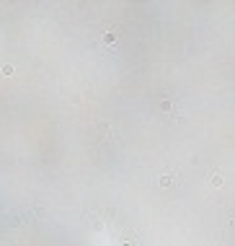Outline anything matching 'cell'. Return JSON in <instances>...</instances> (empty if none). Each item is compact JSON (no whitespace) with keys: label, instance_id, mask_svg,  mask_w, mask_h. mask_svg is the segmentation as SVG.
I'll use <instances>...</instances> for the list:
<instances>
[{"label":"cell","instance_id":"obj_4","mask_svg":"<svg viewBox=\"0 0 235 246\" xmlns=\"http://www.w3.org/2000/svg\"><path fill=\"white\" fill-rule=\"evenodd\" d=\"M3 75H8V78L13 75V65H3Z\"/></svg>","mask_w":235,"mask_h":246},{"label":"cell","instance_id":"obj_2","mask_svg":"<svg viewBox=\"0 0 235 246\" xmlns=\"http://www.w3.org/2000/svg\"><path fill=\"white\" fill-rule=\"evenodd\" d=\"M170 181H173V176H170V174H163V176H160V184H163V187H170Z\"/></svg>","mask_w":235,"mask_h":246},{"label":"cell","instance_id":"obj_5","mask_svg":"<svg viewBox=\"0 0 235 246\" xmlns=\"http://www.w3.org/2000/svg\"><path fill=\"white\" fill-rule=\"evenodd\" d=\"M230 226H232V228H235V218H232V223H230Z\"/></svg>","mask_w":235,"mask_h":246},{"label":"cell","instance_id":"obj_1","mask_svg":"<svg viewBox=\"0 0 235 246\" xmlns=\"http://www.w3.org/2000/svg\"><path fill=\"white\" fill-rule=\"evenodd\" d=\"M209 184H212V187H220V184H222V176H220V174H212V176H209Z\"/></svg>","mask_w":235,"mask_h":246},{"label":"cell","instance_id":"obj_3","mask_svg":"<svg viewBox=\"0 0 235 246\" xmlns=\"http://www.w3.org/2000/svg\"><path fill=\"white\" fill-rule=\"evenodd\" d=\"M103 41H106V44H114V41H116V34H114V31H109V34L103 36Z\"/></svg>","mask_w":235,"mask_h":246}]
</instances>
